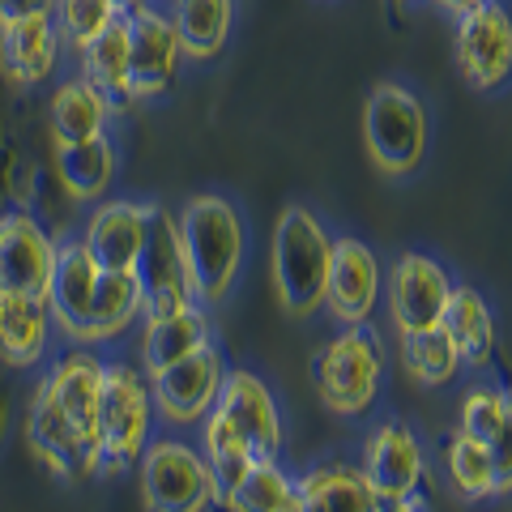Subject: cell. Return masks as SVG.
Listing matches in <instances>:
<instances>
[{"label": "cell", "mask_w": 512, "mask_h": 512, "mask_svg": "<svg viewBox=\"0 0 512 512\" xmlns=\"http://www.w3.org/2000/svg\"><path fill=\"white\" fill-rule=\"evenodd\" d=\"M282 512H299V508H295V504H291V508H282Z\"/></svg>", "instance_id": "obj_43"}, {"label": "cell", "mask_w": 512, "mask_h": 512, "mask_svg": "<svg viewBox=\"0 0 512 512\" xmlns=\"http://www.w3.org/2000/svg\"><path fill=\"white\" fill-rule=\"evenodd\" d=\"M124 30H128V94H133V103L163 99L175 86V73H180L184 60V47L175 39L167 9L158 0H141L137 9L124 13Z\"/></svg>", "instance_id": "obj_9"}, {"label": "cell", "mask_w": 512, "mask_h": 512, "mask_svg": "<svg viewBox=\"0 0 512 512\" xmlns=\"http://www.w3.org/2000/svg\"><path fill=\"white\" fill-rule=\"evenodd\" d=\"M111 5H116L120 13H128V9H137V5H141V0H111Z\"/></svg>", "instance_id": "obj_41"}, {"label": "cell", "mask_w": 512, "mask_h": 512, "mask_svg": "<svg viewBox=\"0 0 512 512\" xmlns=\"http://www.w3.org/2000/svg\"><path fill=\"white\" fill-rule=\"evenodd\" d=\"M444 474L448 487L457 491V500H491L495 495V466H491V448L483 440L466 436V431H453L444 440Z\"/></svg>", "instance_id": "obj_30"}, {"label": "cell", "mask_w": 512, "mask_h": 512, "mask_svg": "<svg viewBox=\"0 0 512 512\" xmlns=\"http://www.w3.org/2000/svg\"><path fill=\"white\" fill-rule=\"evenodd\" d=\"M487 448L495 466V495H508L512 491V389H504V419L487 440Z\"/></svg>", "instance_id": "obj_36"}, {"label": "cell", "mask_w": 512, "mask_h": 512, "mask_svg": "<svg viewBox=\"0 0 512 512\" xmlns=\"http://www.w3.org/2000/svg\"><path fill=\"white\" fill-rule=\"evenodd\" d=\"M376 512H427V508H423V495H406V500H380Z\"/></svg>", "instance_id": "obj_38"}, {"label": "cell", "mask_w": 512, "mask_h": 512, "mask_svg": "<svg viewBox=\"0 0 512 512\" xmlns=\"http://www.w3.org/2000/svg\"><path fill=\"white\" fill-rule=\"evenodd\" d=\"M457 69L474 90H500L512 77V13L504 0H478L457 18Z\"/></svg>", "instance_id": "obj_10"}, {"label": "cell", "mask_w": 512, "mask_h": 512, "mask_svg": "<svg viewBox=\"0 0 512 512\" xmlns=\"http://www.w3.org/2000/svg\"><path fill=\"white\" fill-rule=\"evenodd\" d=\"M99 261L86 248V239H64L56 244V269H52V286H47V312L60 325L64 338H82L90 303H94V286H99Z\"/></svg>", "instance_id": "obj_18"}, {"label": "cell", "mask_w": 512, "mask_h": 512, "mask_svg": "<svg viewBox=\"0 0 512 512\" xmlns=\"http://www.w3.org/2000/svg\"><path fill=\"white\" fill-rule=\"evenodd\" d=\"M448 295H453V278H448V269L427 252H402L393 274L384 278V303H389L397 333L436 329Z\"/></svg>", "instance_id": "obj_13"}, {"label": "cell", "mask_w": 512, "mask_h": 512, "mask_svg": "<svg viewBox=\"0 0 512 512\" xmlns=\"http://www.w3.org/2000/svg\"><path fill=\"white\" fill-rule=\"evenodd\" d=\"M146 316V299H141V286L133 278V269H103L99 286H94V303L82 329V346H103L124 338L137 320Z\"/></svg>", "instance_id": "obj_23"}, {"label": "cell", "mask_w": 512, "mask_h": 512, "mask_svg": "<svg viewBox=\"0 0 512 512\" xmlns=\"http://www.w3.org/2000/svg\"><path fill=\"white\" fill-rule=\"evenodd\" d=\"M359 470L380 500H406V495L423 491L427 457H423L419 436H414L402 419H384L372 427V436L363 440Z\"/></svg>", "instance_id": "obj_17"}, {"label": "cell", "mask_w": 512, "mask_h": 512, "mask_svg": "<svg viewBox=\"0 0 512 512\" xmlns=\"http://www.w3.org/2000/svg\"><path fill=\"white\" fill-rule=\"evenodd\" d=\"M504 419V389H495V384H474V389L466 393V402H461V427L466 436L474 440H491L495 427H500Z\"/></svg>", "instance_id": "obj_35"}, {"label": "cell", "mask_w": 512, "mask_h": 512, "mask_svg": "<svg viewBox=\"0 0 512 512\" xmlns=\"http://www.w3.org/2000/svg\"><path fill=\"white\" fill-rule=\"evenodd\" d=\"M380 495L350 461H320L308 474L295 478L299 512H376Z\"/></svg>", "instance_id": "obj_21"}, {"label": "cell", "mask_w": 512, "mask_h": 512, "mask_svg": "<svg viewBox=\"0 0 512 512\" xmlns=\"http://www.w3.org/2000/svg\"><path fill=\"white\" fill-rule=\"evenodd\" d=\"M5 436H9V402L0 397V444H5Z\"/></svg>", "instance_id": "obj_40"}, {"label": "cell", "mask_w": 512, "mask_h": 512, "mask_svg": "<svg viewBox=\"0 0 512 512\" xmlns=\"http://www.w3.org/2000/svg\"><path fill=\"white\" fill-rule=\"evenodd\" d=\"M201 457H205V466H210V478H214V504H222V495H227V491L239 483V478L248 474L252 461H256V457L248 453V444L239 440L214 410L201 419Z\"/></svg>", "instance_id": "obj_33"}, {"label": "cell", "mask_w": 512, "mask_h": 512, "mask_svg": "<svg viewBox=\"0 0 512 512\" xmlns=\"http://www.w3.org/2000/svg\"><path fill=\"white\" fill-rule=\"evenodd\" d=\"M402 367L423 389H444V384L457 380L461 355H457V346L448 342V333L436 325L423 333H402Z\"/></svg>", "instance_id": "obj_32"}, {"label": "cell", "mask_w": 512, "mask_h": 512, "mask_svg": "<svg viewBox=\"0 0 512 512\" xmlns=\"http://www.w3.org/2000/svg\"><path fill=\"white\" fill-rule=\"evenodd\" d=\"M384 303V269L372 244L346 235L333 239L329 274H325V308L338 325H372L376 308Z\"/></svg>", "instance_id": "obj_12"}, {"label": "cell", "mask_w": 512, "mask_h": 512, "mask_svg": "<svg viewBox=\"0 0 512 512\" xmlns=\"http://www.w3.org/2000/svg\"><path fill=\"white\" fill-rule=\"evenodd\" d=\"M73 60H77L73 73H82L86 82L111 103L116 116L133 107V94H128V30H124V13H120V22H111L103 30V35H94L86 47H77Z\"/></svg>", "instance_id": "obj_28"}, {"label": "cell", "mask_w": 512, "mask_h": 512, "mask_svg": "<svg viewBox=\"0 0 512 512\" xmlns=\"http://www.w3.org/2000/svg\"><path fill=\"white\" fill-rule=\"evenodd\" d=\"M440 329L448 333V342L457 346L461 367H487L495 359V312L487 308V299L466 282H453V295L444 303Z\"/></svg>", "instance_id": "obj_26"}, {"label": "cell", "mask_w": 512, "mask_h": 512, "mask_svg": "<svg viewBox=\"0 0 512 512\" xmlns=\"http://www.w3.org/2000/svg\"><path fill=\"white\" fill-rule=\"evenodd\" d=\"M56 184L73 201H99L116 180V146L111 137H86V141H64L52 150Z\"/></svg>", "instance_id": "obj_27"}, {"label": "cell", "mask_w": 512, "mask_h": 512, "mask_svg": "<svg viewBox=\"0 0 512 512\" xmlns=\"http://www.w3.org/2000/svg\"><path fill=\"white\" fill-rule=\"evenodd\" d=\"M158 5L167 9L184 56L210 60L227 47L235 26V0H158Z\"/></svg>", "instance_id": "obj_29"}, {"label": "cell", "mask_w": 512, "mask_h": 512, "mask_svg": "<svg viewBox=\"0 0 512 512\" xmlns=\"http://www.w3.org/2000/svg\"><path fill=\"white\" fill-rule=\"evenodd\" d=\"M56 269V244L30 210L0 214V291L47 299Z\"/></svg>", "instance_id": "obj_16"}, {"label": "cell", "mask_w": 512, "mask_h": 512, "mask_svg": "<svg viewBox=\"0 0 512 512\" xmlns=\"http://www.w3.org/2000/svg\"><path fill=\"white\" fill-rule=\"evenodd\" d=\"M47 338H52L47 299L0 291V359L9 367H35L47 355Z\"/></svg>", "instance_id": "obj_25"}, {"label": "cell", "mask_w": 512, "mask_h": 512, "mask_svg": "<svg viewBox=\"0 0 512 512\" xmlns=\"http://www.w3.org/2000/svg\"><path fill=\"white\" fill-rule=\"evenodd\" d=\"M64 39L52 22V13H22V18H0V73L9 86L35 90L47 86L64 64Z\"/></svg>", "instance_id": "obj_15"}, {"label": "cell", "mask_w": 512, "mask_h": 512, "mask_svg": "<svg viewBox=\"0 0 512 512\" xmlns=\"http://www.w3.org/2000/svg\"><path fill=\"white\" fill-rule=\"evenodd\" d=\"M222 380H227V359H222V350L214 342H205L188 359L150 376L154 410L175 427H197L214 410Z\"/></svg>", "instance_id": "obj_11"}, {"label": "cell", "mask_w": 512, "mask_h": 512, "mask_svg": "<svg viewBox=\"0 0 512 512\" xmlns=\"http://www.w3.org/2000/svg\"><path fill=\"white\" fill-rule=\"evenodd\" d=\"M5 5H9V0H0V18H5Z\"/></svg>", "instance_id": "obj_42"}, {"label": "cell", "mask_w": 512, "mask_h": 512, "mask_svg": "<svg viewBox=\"0 0 512 512\" xmlns=\"http://www.w3.org/2000/svg\"><path fill=\"white\" fill-rule=\"evenodd\" d=\"M214 414L248 444V453L256 461H274L282 453L278 402H274V393H269V384L256 372H248V367H235V372L227 367V380H222V389H218Z\"/></svg>", "instance_id": "obj_14"}, {"label": "cell", "mask_w": 512, "mask_h": 512, "mask_svg": "<svg viewBox=\"0 0 512 512\" xmlns=\"http://www.w3.org/2000/svg\"><path fill=\"white\" fill-rule=\"evenodd\" d=\"M141 235H146V205L141 201H103L86 222V248L99 269H133Z\"/></svg>", "instance_id": "obj_24"}, {"label": "cell", "mask_w": 512, "mask_h": 512, "mask_svg": "<svg viewBox=\"0 0 512 512\" xmlns=\"http://www.w3.org/2000/svg\"><path fill=\"white\" fill-rule=\"evenodd\" d=\"M150 419V376L133 363H107L99 393V453L107 474H124L133 461H141L150 444Z\"/></svg>", "instance_id": "obj_4"}, {"label": "cell", "mask_w": 512, "mask_h": 512, "mask_svg": "<svg viewBox=\"0 0 512 512\" xmlns=\"http://www.w3.org/2000/svg\"><path fill=\"white\" fill-rule=\"evenodd\" d=\"M52 22L60 30L64 47L77 52V47H86L94 35H103L111 22H120V9L111 5V0H56Z\"/></svg>", "instance_id": "obj_34"}, {"label": "cell", "mask_w": 512, "mask_h": 512, "mask_svg": "<svg viewBox=\"0 0 512 512\" xmlns=\"http://www.w3.org/2000/svg\"><path fill=\"white\" fill-rule=\"evenodd\" d=\"M133 278L141 286V299H146V316L197 303L180 239V214H171L167 205H146V235H141L133 261Z\"/></svg>", "instance_id": "obj_6"}, {"label": "cell", "mask_w": 512, "mask_h": 512, "mask_svg": "<svg viewBox=\"0 0 512 512\" xmlns=\"http://www.w3.org/2000/svg\"><path fill=\"white\" fill-rule=\"evenodd\" d=\"M103 372L107 363L94 355V346L77 342L73 350H64L56 359V367L47 372V384H52L56 402L64 406V414L82 427V436H90L99 444V393H103Z\"/></svg>", "instance_id": "obj_19"}, {"label": "cell", "mask_w": 512, "mask_h": 512, "mask_svg": "<svg viewBox=\"0 0 512 512\" xmlns=\"http://www.w3.org/2000/svg\"><path fill=\"white\" fill-rule=\"evenodd\" d=\"M427 107L406 86L384 82L363 103V141L384 175H410L427 154Z\"/></svg>", "instance_id": "obj_5"}, {"label": "cell", "mask_w": 512, "mask_h": 512, "mask_svg": "<svg viewBox=\"0 0 512 512\" xmlns=\"http://www.w3.org/2000/svg\"><path fill=\"white\" fill-rule=\"evenodd\" d=\"M56 0H9L5 18H22V13H52Z\"/></svg>", "instance_id": "obj_37"}, {"label": "cell", "mask_w": 512, "mask_h": 512, "mask_svg": "<svg viewBox=\"0 0 512 512\" xmlns=\"http://www.w3.org/2000/svg\"><path fill=\"white\" fill-rule=\"evenodd\" d=\"M205 342L214 338H210V316H205L201 303L141 316V372L146 376L163 372V367L188 359L192 350H201Z\"/></svg>", "instance_id": "obj_20"}, {"label": "cell", "mask_w": 512, "mask_h": 512, "mask_svg": "<svg viewBox=\"0 0 512 512\" xmlns=\"http://www.w3.org/2000/svg\"><path fill=\"white\" fill-rule=\"evenodd\" d=\"M333 256V235L325 231L312 210L303 205H286L274 227V248H269V265H274V291L278 303L291 316L308 320L325 303V274Z\"/></svg>", "instance_id": "obj_2"}, {"label": "cell", "mask_w": 512, "mask_h": 512, "mask_svg": "<svg viewBox=\"0 0 512 512\" xmlns=\"http://www.w3.org/2000/svg\"><path fill=\"white\" fill-rule=\"evenodd\" d=\"M436 5H440V9H448V13H453V18H461V13L474 9L478 0H436Z\"/></svg>", "instance_id": "obj_39"}, {"label": "cell", "mask_w": 512, "mask_h": 512, "mask_svg": "<svg viewBox=\"0 0 512 512\" xmlns=\"http://www.w3.org/2000/svg\"><path fill=\"white\" fill-rule=\"evenodd\" d=\"M384 342L372 325H346L312 359V389L333 414L359 419L380 402Z\"/></svg>", "instance_id": "obj_3"}, {"label": "cell", "mask_w": 512, "mask_h": 512, "mask_svg": "<svg viewBox=\"0 0 512 512\" xmlns=\"http://www.w3.org/2000/svg\"><path fill=\"white\" fill-rule=\"evenodd\" d=\"M26 444L47 470L56 478H64V483H82V478H94L103 470L99 444L90 436H82V427L64 414L47 376L39 380V389L26 406Z\"/></svg>", "instance_id": "obj_8"}, {"label": "cell", "mask_w": 512, "mask_h": 512, "mask_svg": "<svg viewBox=\"0 0 512 512\" xmlns=\"http://www.w3.org/2000/svg\"><path fill=\"white\" fill-rule=\"evenodd\" d=\"M111 103L94 90L82 73H69L52 86V99H47V133H52L56 146L64 141H86V137H103L111 128Z\"/></svg>", "instance_id": "obj_22"}, {"label": "cell", "mask_w": 512, "mask_h": 512, "mask_svg": "<svg viewBox=\"0 0 512 512\" xmlns=\"http://www.w3.org/2000/svg\"><path fill=\"white\" fill-rule=\"evenodd\" d=\"M141 495L150 512H210L214 478L201 448L184 440H154L141 453Z\"/></svg>", "instance_id": "obj_7"}, {"label": "cell", "mask_w": 512, "mask_h": 512, "mask_svg": "<svg viewBox=\"0 0 512 512\" xmlns=\"http://www.w3.org/2000/svg\"><path fill=\"white\" fill-rule=\"evenodd\" d=\"M295 504V478L274 461H252L248 474L222 495V512H282Z\"/></svg>", "instance_id": "obj_31"}, {"label": "cell", "mask_w": 512, "mask_h": 512, "mask_svg": "<svg viewBox=\"0 0 512 512\" xmlns=\"http://www.w3.org/2000/svg\"><path fill=\"white\" fill-rule=\"evenodd\" d=\"M180 239L197 303H222L231 295L248 252V231L239 210L218 192H201L180 210Z\"/></svg>", "instance_id": "obj_1"}]
</instances>
